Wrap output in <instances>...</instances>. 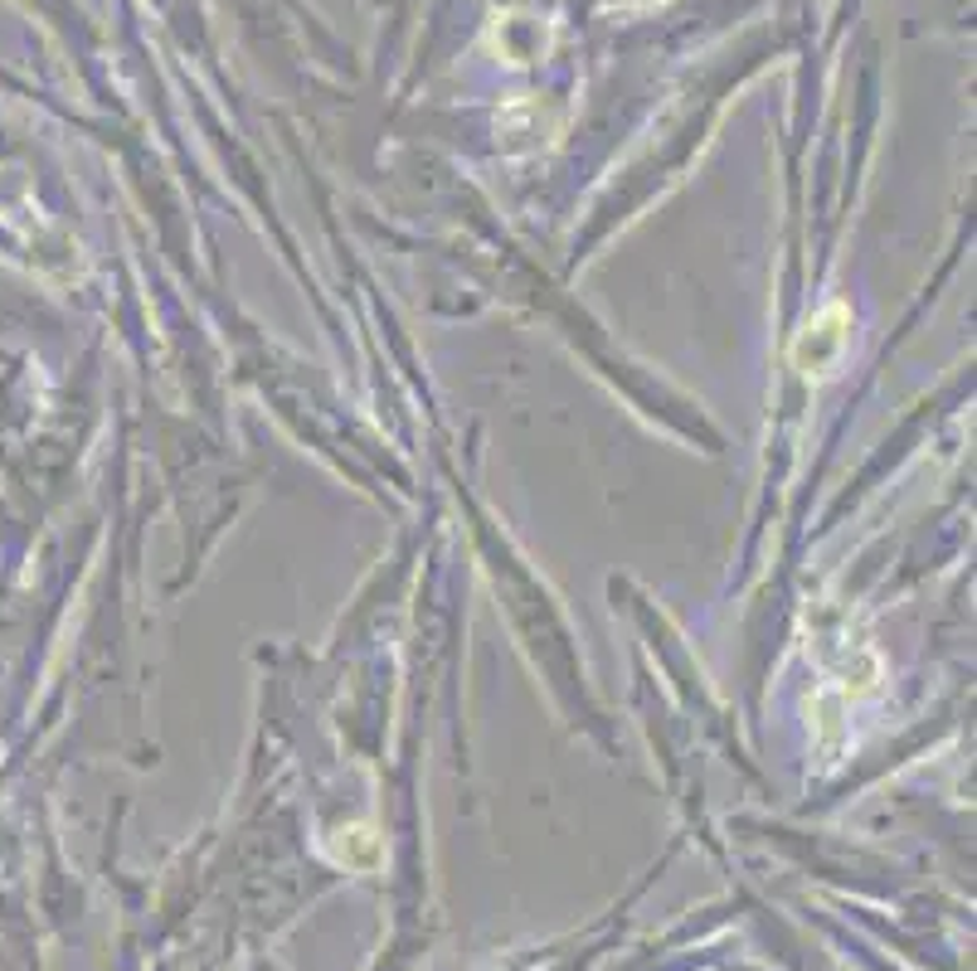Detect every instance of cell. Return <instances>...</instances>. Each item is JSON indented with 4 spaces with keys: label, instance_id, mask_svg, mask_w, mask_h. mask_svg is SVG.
I'll list each match as a JSON object with an SVG mask.
<instances>
[{
    "label": "cell",
    "instance_id": "6da1fadb",
    "mask_svg": "<svg viewBox=\"0 0 977 971\" xmlns=\"http://www.w3.org/2000/svg\"><path fill=\"white\" fill-rule=\"evenodd\" d=\"M851 346V312L841 302H827L817 316H808V326L792 340V365L802 379H827L841 365V355Z\"/></svg>",
    "mask_w": 977,
    "mask_h": 971
}]
</instances>
